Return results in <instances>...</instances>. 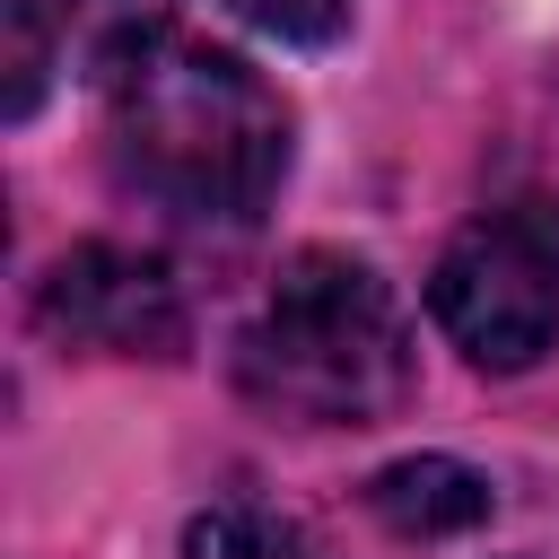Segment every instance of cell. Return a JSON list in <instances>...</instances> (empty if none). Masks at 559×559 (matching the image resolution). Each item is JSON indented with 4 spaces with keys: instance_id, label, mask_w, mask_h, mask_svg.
Listing matches in <instances>:
<instances>
[{
    "instance_id": "1",
    "label": "cell",
    "mask_w": 559,
    "mask_h": 559,
    "mask_svg": "<svg viewBox=\"0 0 559 559\" xmlns=\"http://www.w3.org/2000/svg\"><path fill=\"white\" fill-rule=\"evenodd\" d=\"M288 96L218 44L157 35L105 70V175L175 227H253L288 175Z\"/></svg>"
},
{
    "instance_id": "2",
    "label": "cell",
    "mask_w": 559,
    "mask_h": 559,
    "mask_svg": "<svg viewBox=\"0 0 559 559\" xmlns=\"http://www.w3.org/2000/svg\"><path fill=\"white\" fill-rule=\"evenodd\" d=\"M419 349L393 280L358 253L306 245L236 332V393L288 428H376L411 402Z\"/></svg>"
},
{
    "instance_id": "3",
    "label": "cell",
    "mask_w": 559,
    "mask_h": 559,
    "mask_svg": "<svg viewBox=\"0 0 559 559\" xmlns=\"http://www.w3.org/2000/svg\"><path fill=\"white\" fill-rule=\"evenodd\" d=\"M428 314L489 376L542 367L559 341V201H498L454 227L428 271Z\"/></svg>"
},
{
    "instance_id": "4",
    "label": "cell",
    "mask_w": 559,
    "mask_h": 559,
    "mask_svg": "<svg viewBox=\"0 0 559 559\" xmlns=\"http://www.w3.org/2000/svg\"><path fill=\"white\" fill-rule=\"evenodd\" d=\"M35 332L79 358H175L192 341V314H183V288L157 253L87 236L44 271Z\"/></svg>"
},
{
    "instance_id": "5",
    "label": "cell",
    "mask_w": 559,
    "mask_h": 559,
    "mask_svg": "<svg viewBox=\"0 0 559 559\" xmlns=\"http://www.w3.org/2000/svg\"><path fill=\"white\" fill-rule=\"evenodd\" d=\"M175 0H0V70H9V114L26 122L61 70H122L166 35Z\"/></svg>"
},
{
    "instance_id": "6",
    "label": "cell",
    "mask_w": 559,
    "mask_h": 559,
    "mask_svg": "<svg viewBox=\"0 0 559 559\" xmlns=\"http://www.w3.org/2000/svg\"><path fill=\"white\" fill-rule=\"evenodd\" d=\"M367 507L411 542H445V533H472L489 515V480L454 454H402L367 480Z\"/></svg>"
},
{
    "instance_id": "7",
    "label": "cell",
    "mask_w": 559,
    "mask_h": 559,
    "mask_svg": "<svg viewBox=\"0 0 559 559\" xmlns=\"http://www.w3.org/2000/svg\"><path fill=\"white\" fill-rule=\"evenodd\" d=\"M183 559H323V550H314V542H306L288 515L227 498V507L192 515V533H183Z\"/></svg>"
},
{
    "instance_id": "8",
    "label": "cell",
    "mask_w": 559,
    "mask_h": 559,
    "mask_svg": "<svg viewBox=\"0 0 559 559\" xmlns=\"http://www.w3.org/2000/svg\"><path fill=\"white\" fill-rule=\"evenodd\" d=\"M227 9L271 44H332L349 26V0H227Z\"/></svg>"
}]
</instances>
